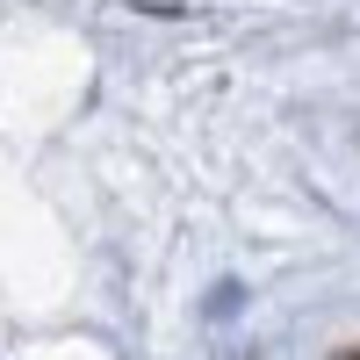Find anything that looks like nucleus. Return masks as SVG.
Returning <instances> with one entry per match:
<instances>
[{
    "label": "nucleus",
    "mask_w": 360,
    "mask_h": 360,
    "mask_svg": "<svg viewBox=\"0 0 360 360\" xmlns=\"http://www.w3.org/2000/svg\"><path fill=\"white\" fill-rule=\"evenodd\" d=\"M339 360H360V353H339Z\"/></svg>",
    "instance_id": "obj_1"
}]
</instances>
